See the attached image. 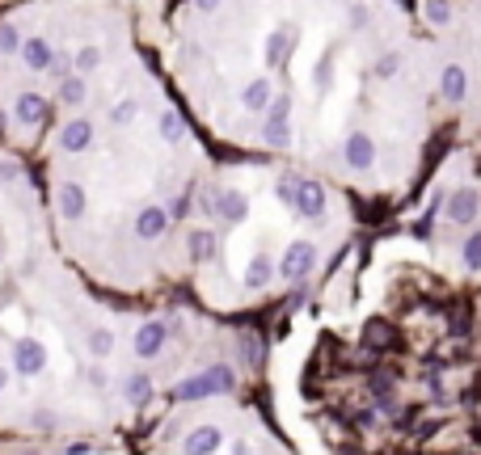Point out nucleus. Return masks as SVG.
Masks as SVG:
<instances>
[{"mask_svg":"<svg viewBox=\"0 0 481 455\" xmlns=\"http://www.w3.org/2000/svg\"><path fill=\"white\" fill-rule=\"evenodd\" d=\"M477 211H481V194L473 190V186L452 190V198H448V223H473Z\"/></svg>","mask_w":481,"mask_h":455,"instance_id":"obj_7","label":"nucleus"},{"mask_svg":"<svg viewBox=\"0 0 481 455\" xmlns=\"http://www.w3.org/2000/svg\"><path fill=\"white\" fill-rule=\"evenodd\" d=\"M262 144H266V148H288L291 123H262Z\"/></svg>","mask_w":481,"mask_h":455,"instance_id":"obj_24","label":"nucleus"},{"mask_svg":"<svg viewBox=\"0 0 481 455\" xmlns=\"http://www.w3.org/2000/svg\"><path fill=\"white\" fill-rule=\"evenodd\" d=\"M343 161H346V169L368 173V169L376 165V139H371L368 131H351L346 144H343Z\"/></svg>","mask_w":481,"mask_h":455,"instance_id":"obj_2","label":"nucleus"},{"mask_svg":"<svg viewBox=\"0 0 481 455\" xmlns=\"http://www.w3.org/2000/svg\"><path fill=\"white\" fill-rule=\"evenodd\" d=\"M22 34H17L13 22H0V56H22Z\"/></svg>","mask_w":481,"mask_h":455,"instance_id":"obj_25","label":"nucleus"},{"mask_svg":"<svg viewBox=\"0 0 481 455\" xmlns=\"http://www.w3.org/2000/svg\"><path fill=\"white\" fill-rule=\"evenodd\" d=\"M4 384H9V372H4V367H0V392H4Z\"/></svg>","mask_w":481,"mask_h":455,"instance_id":"obj_44","label":"nucleus"},{"mask_svg":"<svg viewBox=\"0 0 481 455\" xmlns=\"http://www.w3.org/2000/svg\"><path fill=\"white\" fill-rule=\"evenodd\" d=\"M169 342V325H161V320H144L136 329V354L139 359H156L161 350H165Z\"/></svg>","mask_w":481,"mask_h":455,"instance_id":"obj_6","label":"nucleus"},{"mask_svg":"<svg viewBox=\"0 0 481 455\" xmlns=\"http://www.w3.org/2000/svg\"><path fill=\"white\" fill-rule=\"evenodd\" d=\"M169 228V211L165 207H144L136 215V236L139 241H156V236H165Z\"/></svg>","mask_w":481,"mask_h":455,"instance_id":"obj_14","label":"nucleus"},{"mask_svg":"<svg viewBox=\"0 0 481 455\" xmlns=\"http://www.w3.org/2000/svg\"><path fill=\"white\" fill-rule=\"evenodd\" d=\"M111 350H114V333L106 329V325H94V329H89V354H94V359H106Z\"/></svg>","mask_w":481,"mask_h":455,"instance_id":"obj_22","label":"nucleus"},{"mask_svg":"<svg viewBox=\"0 0 481 455\" xmlns=\"http://www.w3.org/2000/svg\"><path fill=\"white\" fill-rule=\"evenodd\" d=\"M460 258H465V270H473V275L481 270V228L465 236V249H460Z\"/></svg>","mask_w":481,"mask_h":455,"instance_id":"obj_26","label":"nucleus"},{"mask_svg":"<svg viewBox=\"0 0 481 455\" xmlns=\"http://www.w3.org/2000/svg\"><path fill=\"white\" fill-rule=\"evenodd\" d=\"M296 211H300L304 220H321L325 215V186L313 178L300 181V198H296Z\"/></svg>","mask_w":481,"mask_h":455,"instance_id":"obj_10","label":"nucleus"},{"mask_svg":"<svg viewBox=\"0 0 481 455\" xmlns=\"http://www.w3.org/2000/svg\"><path fill=\"white\" fill-rule=\"evenodd\" d=\"M241 354H245L249 367H262V342H258V333H241Z\"/></svg>","mask_w":481,"mask_h":455,"instance_id":"obj_31","label":"nucleus"},{"mask_svg":"<svg viewBox=\"0 0 481 455\" xmlns=\"http://www.w3.org/2000/svg\"><path fill=\"white\" fill-rule=\"evenodd\" d=\"M72 68H76V76H94L102 68V47H81L76 59H72Z\"/></svg>","mask_w":481,"mask_h":455,"instance_id":"obj_23","label":"nucleus"},{"mask_svg":"<svg viewBox=\"0 0 481 455\" xmlns=\"http://www.w3.org/2000/svg\"><path fill=\"white\" fill-rule=\"evenodd\" d=\"M156 131H161V139H165V144H182V139H186V123H182L178 110H165V114H161Z\"/></svg>","mask_w":481,"mask_h":455,"instance_id":"obj_21","label":"nucleus"},{"mask_svg":"<svg viewBox=\"0 0 481 455\" xmlns=\"http://www.w3.org/2000/svg\"><path fill=\"white\" fill-rule=\"evenodd\" d=\"M216 215H220L224 223H245L249 220L245 190H220V198H216Z\"/></svg>","mask_w":481,"mask_h":455,"instance_id":"obj_12","label":"nucleus"},{"mask_svg":"<svg viewBox=\"0 0 481 455\" xmlns=\"http://www.w3.org/2000/svg\"><path fill=\"white\" fill-rule=\"evenodd\" d=\"M291 39H296V34H291V30H283V26H279L275 34L266 39V64H271V68H283V59H288Z\"/></svg>","mask_w":481,"mask_h":455,"instance_id":"obj_19","label":"nucleus"},{"mask_svg":"<svg viewBox=\"0 0 481 455\" xmlns=\"http://www.w3.org/2000/svg\"><path fill=\"white\" fill-rule=\"evenodd\" d=\"M241 106H245L249 114H271V106H275V84L266 81V76L249 81L245 89H241Z\"/></svg>","mask_w":481,"mask_h":455,"instance_id":"obj_8","label":"nucleus"},{"mask_svg":"<svg viewBox=\"0 0 481 455\" xmlns=\"http://www.w3.org/2000/svg\"><path fill=\"white\" fill-rule=\"evenodd\" d=\"M355 426L371 430V426H376V414H371V409H359V414H355Z\"/></svg>","mask_w":481,"mask_h":455,"instance_id":"obj_38","label":"nucleus"},{"mask_svg":"<svg viewBox=\"0 0 481 455\" xmlns=\"http://www.w3.org/2000/svg\"><path fill=\"white\" fill-rule=\"evenodd\" d=\"M59 101H64V106H81L85 101V76H68V81H59Z\"/></svg>","mask_w":481,"mask_h":455,"instance_id":"obj_27","label":"nucleus"},{"mask_svg":"<svg viewBox=\"0 0 481 455\" xmlns=\"http://www.w3.org/2000/svg\"><path fill=\"white\" fill-rule=\"evenodd\" d=\"M4 131H9V114L0 110V136H4Z\"/></svg>","mask_w":481,"mask_h":455,"instance_id":"obj_43","label":"nucleus"},{"mask_svg":"<svg viewBox=\"0 0 481 455\" xmlns=\"http://www.w3.org/2000/svg\"><path fill=\"white\" fill-rule=\"evenodd\" d=\"M423 13H426V22H431V26H448V22H452V4H440V0H426V4H423Z\"/></svg>","mask_w":481,"mask_h":455,"instance_id":"obj_30","label":"nucleus"},{"mask_svg":"<svg viewBox=\"0 0 481 455\" xmlns=\"http://www.w3.org/2000/svg\"><path fill=\"white\" fill-rule=\"evenodd\" d=\"M397 68H401L397 51H385V56L376 59V76H385V81H388V76H397Z\"/></svg>","mask_w":481,"mask_h":455,"instance_id":"obj_34","label":"nucleus"},{"mask_svg":"<svg viewBox=\"0 0 481 455\" xmlns=\"http://www.w3.org/2000/svg\"><path fill=\"white\" fill-rule=\"evenodd\" d=\"M351 26H355V30L368 26V9H359V4H355V9H351Z\"/></svg>","mask_w":481,"mask_h":455,"instance_id":"obj_39","label":"nucleus"},{"mask_svg":"<svg viewBox=\"0 0 481 455\" xmlns=\"http://www.w3.org/2000/svg\"><path fill=\"white\" fill-rule=\"evenodd\" d=\"M224 447V434L220 426H211V422H203V426H194L186 439H182V455H216Z\"/></svg>","mask_w":481,"mask_h":455,"instance_id":"obj_4","label":"nucleus"},{"mask_svg":"<svg viewBox=\"0 0 481 455\" xmlns=\"http://www.w3.org/2000/svg\"><path fill=\"white\" fill-rule=\"evenodd\" d=\"M291 118V97H275V106H271V114H266V123H288Z\"/></svg>","mask_w":481,"mask_h":455,"instance_id":"obj_35","label":"nucleus"},{"mask_svg":"<svg viewBox=\"0 0 481 455\" xmlns=\"http://www.w3.org/2000/svg\"><path fill=\"white\" fill-rule=\"evenodd\" d=\"M13 114H17V123H42V118H47V101H42L39 93H34V89H22V93H17V101H13Z\"/></svg>","mask_w":481,"mask_h":455,"instance_id":"obj_16","label":"nucleus"},{"mask_svg":"<svg viewBox=\"0 0 481 455\" xmlns=\"http://www.w3.org/2000/svg\"><path fill=\"white\" fill-rule=\"evenodd\" d=\"M316 266V245L313 241H291L283 249V258H279V275L288 278V283H304V278L313 275Z\"/></svg>","mask_w":481,"mask_h":455,"instance_id":"obj_1","label":"nucleus"},{"mask_svg":"<svg viewBox=\"0 0 481 455\" xmlns=\"http://www.w3.org/2000/svg\"><path fill=\"white\" fill-rule=\"evenodd\" d=\"M275 194H279V203H288V207L296 211V198H300V178H291V173H283V178L275 181Z\"/></svg>","mask_w":481,"mask_h":455,"instance_id":"obj_28","label":"nucleus"},{"mask_svg":"<svg viewBox=\"0 0 481 455\" xmlns=\"http://www.w3.org/2000/svg\"><path fill=\"white\" fill-rule=\"evenodd\" d=\"M56 422H59V417L51 414V409H34V414H30V426H34V430H51Z\"/></svg>","mask_w":481,"mask_h":455,"instance_id":"obj_36","label":"nucleus"},{"mask_svg":"<svg viewBox=\"0 0 481 455\" xmlns=\"http://www.w3.org/2000/svg\"><path fill=\"white\" fill-rule=\"evenodd\" d=\"M325 76H334V59H330V56L316 64V84H325Z\"/></svg>","mask_w":481,"mask_h":455,"instance_id":"obj_37","label":"nucleus"},{"mask_svg":"<svg viewBox=\"0 0 481 455\" xmlns=\"http://www.w3.org/2000/svg\"><path fill=\"white\" fill-rule=\"evenodd\" d=\"M136 114H139V101H136V97H127V101H119V106H114V110H111V123L127 127V123H131V118H136Z\"/></svg>","mask_w":481,"mask_h":455,"instance_id":"obj_32","label":"nucleus"},{"mask_svg":"<svg viewBox=\"0 0 481 455\" xmlns=\"http://www.w3.org/2000/svg\"><path fill=\"white\" fill-rule=\"evenodd\" d=\"M56 207H59V215H64V220H81V215H85V186H81V181H64V186H59Z\"/></svg>","mask_w":481,"mask_h":455,"instance_id":"obj_13","label":"nucleus"},{"mask_svg":"<svg viewBox=\"0 0 481 455\" xmlns=\"http://www.w3.org/2000/svg\"><path fill=\"white\" fill-rule=\"evenodd\" d=\"M123 397H127V405H148L152 400V380L144 372H136V375H127V384H123Z\"/></svg>","mask_w":481,"mask_h":455,"instance_id":"obj_20","label":"nucleus"},{"mask_svg":"<svg viewBox=\"0 0 481 455\" xmlns=\"http://www.w3.org/2000/svg\"><path fill=\"white\" fill-rule=\"evenodd\" d=\"M89 384H94V388H106V372H102V367H94V372H89Z\"/></svg>","mask_w":481,"mask_h":455,"instance_id":"obj_41","label":"nucleus"},{"mask_svg":"<svg viewBox=\"0 0 481 455\" xmlns=\"http://www.w3.org/2000/svg\"><path fill=\"white\" fill-rule=\"evenodd\" d=\"M22 64H26L30 72H51V64H56L51 42L47 39H26V47H22Z\"/></svg>","mask_w":481,"mask_h":455,"instance_id":"obj_15","label":"nucleus"},{"mask_svg":"<svg viewBox=\"0 0 481 455\" xmlns=\"http://www.w3.org/2000/svg\"><path fill=\"white\" fill-rule=\"evenodd\" d=\"M271 278H275V262H271L266 253H258V258L245 266V287L249 291H262L266 283H271Z\"/></svg>","mask_w":481,"mask_h":455,"instance_id":"obj_18","label":"nucleus"},{"mask_svg":"<svg viewBox=\"0 0 481 455\" xmlns=\"http://www.w3.org/2000/svg\"><path fill=\"white\" fill-rule=\"evenodd\" d=\"M233 455H249V442H245V439H236V442H233Z\"/></svg>","mask_w":481,"mask_h":455,"instance_id":"obj_42","label":"nucleus"},{"mask_svg":"<svg viewBox=\"0 0 481 455\" xmlns=\"http://www.w3.org/2000/svg\"><path fill=\"white\" fill-rule=\"evenodd\" d=\"M85 148H94V123L89 118H68V123L59 127V152L76 156Z\"/></svg>","mask_w":481,"mask_h":455,"instance_id":"obj_5","label":"nucleus"},{"mask_svg":"<svg viewBox=\"0 0 481 455\" xmlns=\"http://www.w3.org/2000/svg\"><path fill=\"white\" fill-rule=\"evenodd\" d=\"M26 455H34V451H26Z\"/></svg>","mask_w":481,"mask_h":455,"instance_id":"obj_45","label":"nucleus"},{"mask_svg":"<svg viewBox=\"0 0 481 455\" xmlns=\"http://www.w3.org/2000/svg\"><path fill=\"white\" fill-rule=\"evenodd\" d=\"M207 397H220V392H216V380H211V372L186 375V380L174 388V400H182V405H191V400H207Z\"/></svg>","mask_w":481,"mask_h":455,"instance_id":"obj_9","label":"nucleus"},{"mask_svg":"<svg viewBox=\"0 0 481 455\" xmlns=\"http://www.w3.org/2000/svg\"><path fill=\"white\" fill-rule=\"evenodd\" d=\"M440 93L448 106H460L468 97V72L460 68V64H448V68L440 72Z\"/></svg>","mask_w":481,"mask_h":455,"instance_id":"obj_11","label":"nucleus"},{"mask_svg":"<svg viewBox=\"0 0 481 455\" xmlns=\"http://www.w3.org/2000/svg\"><path fill=\"white\" fill-rule=\"evenodd\" d=\"M0 178H4V181L17 178V165H13V161H0Z\"/></svg>","mask_w":481,"mask_h":455,"instance_id":"obj_40","label":"nucleus"},{"mask_svg":"<svg viewBox=\"0 0 481 455\" xmlns=\"http://www.w3.org/2000/svg\"><path fill=\"white\" fill-rule=\"evenodd\" d=\"M363 342H368V346H388V342H393V329H385L380 320H371L368 329H363Z\"/></svg>","mask_w":481,"mask_h":455,"instance_id":"obj_33","label":"nucleus"},{"mask_svg":"<svg viewBox=\"0 0 481 455\" xmlns=\"http://www.w3.org/2000/svg\"><path fill=\"white\" fill-rule=\"evenodd\" d=\"M186 249H191L194 262H211V258L220 253V241H216V232H211V228H191V236H186Z\"/></svg>","mask_w":481,"mask_h":455,"instance_id":"obj_17","label":"nucleus"},{"mask_svg":"<svg viewBox=\"0 0 481 455\" xmlns=\"http://www.w3.org/2000/svg\"><path fill=\"white\" fill-rule=\"evenodd\" d=\"M211 372V380H216V392H233L236 388V372L228 367V363H216V367H207Z\"/></svg>","mask_w":481,"mask_h":455,"instance_id":"obj_29","label":"nucleus"},{"mask_svg":"<svg viewBox=\"0 0 481 455\" xmlns=\"http://www.w3.org/2000/svg\"><path fill=\"white\" fill-rule=\"evenodd\" d=\"M42 367H47V346L34 342V337H22V342L13 346V372L17 375H39Z\"/></svg>","mask_w":481,"mask_h":455,"instance_id":"obj_3","label":"nucleus"}]
</instances>
